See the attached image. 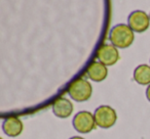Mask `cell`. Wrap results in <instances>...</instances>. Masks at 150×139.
Masks as SVG:
<instances>
[{
  "label": "cell",
  "instance_id": "6da1fadb",
  "mask_svg": "<svg viewBox=\"0 0 150 139\" xmlns=\"http://www.w3.org/2000/svg\"><path fill=\"white\" fill-rule=\"evenodd\" d=\"M109 39L116 48H127L133 44L135 35L129 25L119 24L112 28L109 34Z\"/></svg>",
  "mask_w": 150,
  "mask_h": 139
},
{
  "label": "cell",
  "instance_id": "7a4b0ae2",
  "mask_svg": "<svg viewBox=\"0 0 150 139\" xmlns=\"http://www.w3.org/2000/svg\"><path fill=\"white\" fill-rule=\"evenodd\" d=\"M67 92L74 101L83 102L88 100L92 96L93 86L88 80L78 78L69 85Z\"/></svg>",
  "mask_w": 150,
  "mask_h": 139
},
{
  "label": "cell",
  "instance_id": "3957f363",
  "mask_svg": "<svg viewBox=\"0 0 150 139\" xmlns=\"http://www.w3.org/2000/svg\"><path fill=\"white\" fill-rule=\"evenodd\" d=\"M96 125L102 129H109L114 126L117 121V114L113 108L109 105H101L95 110Z\"/></svg>",
  "mask_w": 150,
  "mask_h": 139
},
{
  "label": "cell",
  "instance_id": "277c9868",
  "mask_svg": "<svg viewBox=\"0 0 150 139\" xmlns=\"http://www.w3.org/2000/svg\"><path fill=\"white\" fill-rule=\"evenodd\" d=\"M73 127L77 132L81 134H86L93 131L96 127L94 115L88 110H82L74 116L73 119Z\"/></svg>",
  "mask_w": 150,
  "mask_h": 139
},
{
  "label": "cell",
  "instance_id": "5b68a950",
  "mask_svg": "<svg viewBox=\"0 0 150 139\" xmlns=\"http://www.w3.org/2000/svg\"><path fill=\"white\" fill-rule=\"evenodd\" d=\"M129 26L134 32L142 33L148 30L150 26V15L143 10H135L129 15Z\"/></svg>",
  "mask_w": 150,
  "mask_h": 139
},
{
  "label": "cell",
  "instance_id": "8992f818",
  "mask_svg": "<svg viewBox=\"0 0 150 139\" xmlns=\"http://www.w3.org/2000/svg\"><path fill=\"white\" fill-rule=\"evenodd\" d=\"M97 58L106 66H113L119 59V52L112 44H103L97 51Z\"/></svg>",
  "mask_w": 150,
  "mask_h": 139
},
{
  "label": "cell",
  "instance_id": "52a82bcc",
  "mask_svg": "<svg viewBox=\"0 0 150 139\" xmlns=\"http://www.w3.org/2000/svg\"><path fill=\"white\" fill-rule=\"evenodd\" d=\"M52 112L54 116L61 119H66L72 115L73 112V103L66 97H59L54 100L52 106Z\"/></svg>",
  "mask_w": 150,
  "mask_h": 139
},
{
  "label": "cell",
  "instance_id": "ba28073f",
  "mask_svg": "<svg viewBox=\"0 0 150 139\" xmlns=\"http://www.w3.org/2000/svg\"><path fill=\"white\" fill-rule=\"evenodd\" d=\"M3 132L9 137H17L23 132V122L17 117H8L4 120L2 124Z\"/></svg>",
  "mask_w": 150,
  "mask_h": 139
},
{
  "label": "cell",
  "instance_id": "9c48e42d",
  "mask_svg": "<svg viewBox=\"0 0 150 139\" xmlns=\"http://www.w3.org/2000/svg\"><path fill=\"white\" fill-rule=\"evenodd\" d=\"M86 75L91 80L95 82H102L108 76V70L105 64L100 61H94L88 66Z\"/></svg>",
  "mask_w": 150,
  "mask_h": 139
},
{
  "label": "cell",
  "instance_id": "30bf717a",
  "mask_svg": "<svg viewBox=\"0 0 150 139\" xmlns=\"http://www.w3.org/2000/svg\"><path fill=\"white\" fill-rule=\"evenodd\" d=\"M134 80L140 85H150V66L140 64L134 71Z\"/></svg>",
  "mask_w": 150,
  "mask_h": 139
},
{
  "label": "cell",
  "instance_id": "8fae6325",
  "mask_svg": "<svg viewBox=\"0 0 150 139\" xmlns=\"http://www.w3.org/2000/svg\"><path fill=\"white\" fill-rule=\"evenodd\" d=\"M146 96H147V99L150 101V85L147 87V90H146Z\"/></svg>",
  "mask_w": 150,
  "mask_h": 139
},
{
  "label": "cell",
  "instance_id": "7c38bea8",
  "mask_svg": "<svg viewBox=\"0 0 150 139\" xmlns=\"http://www.w3.org/2000/svg\"><path fill=\"white\" fill-rule=\"evenodd\" d=\"M70 139H84L83 137H80V136H73V137H71Z\"/></svg>",
  "mask_w": 150,
  "mask_h": 139
},
{
  "label": "cell",
  "instance_id": "4fadbf2b",
  "mask_svg": "<svg viewBox=\"0 0 150 139\" xmlns=\"http://www.w3.org/2000/svg\"><path fill=\"white\" fill-rule=\"evenodd\" d=\"M1 139H2V138H1Z\"/></svg>",
  "mask_w": 150,
  "mask_h": 139
}]
</instances>
